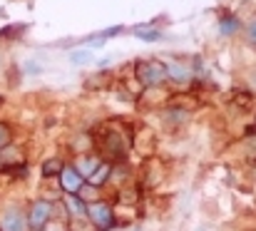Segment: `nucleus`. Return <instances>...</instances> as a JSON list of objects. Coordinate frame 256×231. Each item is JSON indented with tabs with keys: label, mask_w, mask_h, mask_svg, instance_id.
<instances>
[{
	"label": "nucleus",
	"mask_w": 256,
	"mask_h": 231,
	"mask_svg": "<svg viewBox=\"0 0 256 231\" xmlns=\"http://www.w3.org/2000/svg\"><path fill=\"white\" fill-rule=\"evenodd\" d=\"M62 206L68 209V219H85V212H87V204L78 196V194H65L62 196Z\"/></svg>",
	"instance_id": "7"
},
{
	"label": "nucleus",
	"mask_w": 256,
	"mask_h": 231,
	"mask_svg": "<svg viewBox=\"0 0 256 231\" xmlns=\"http://www.w3.org/2000/svg\"><path fill=\"white\" fill-rule=\"evenodd\" d=\"M28 216L20 209H8L0 216V231H28Z\"/></svg>",
	"instance_id": "5"
},
{
	"label": "nucleus",
	"mask_w": 256,
	"mask_h": 231,
	"mask_svg": "<svg viewBox=\"0 0 256 231\" xmlns=\"http://www.w3.org/2000/svg\"><path fill=\"white\" fill-rule=\"evenodd\" d=\"M10 140H12V130H10V124H8V122H0V150L8 147Z\"/></svg>",
	"instance_id": "17"
},
{
	"label": "nucleus",
	"mask_w": 256,
	"mask_h": 231,
	"mask_svg": "<svg viewBox=\"0 0 256 231\" xmlns=\"http://www.w3.org/2000/svg\"><path fill=\"white\" fill-rule=\"evenodd\" d=\"M62 166H65V162L58 159V156H52V159H48V162L42 164V176H58V174L62 172Z\"/></svg>",
	"instance_id": "12"
},
{
	"label": "nucleus",
	"mask_w": 256,
	"mask_h": 231,
	"mask_svg": "<svg viewBox=\"0 0 256 231\" xmlns=\"http://www.w3.org/2000/svg\"><path fill=\"white\" fill-rule=\"evenodd\" d=\"M107 82H110V75L107 72H100V75H94V77H87L85 87L87 90H100V84H107Z\"/></svg>",
	"instance_id": "14"
},
{
	"label": "nucleus",
	"mask_w": 256,
	"mask_h": 231,
	"mask_svg": "<svg viewBox=\"0 0 256 231\" xmlns=\"http://www.w3.org/2000/svg\"><path fill=\"white\" fill-rule=\"evenodd\" d=\"M164 75H167V80H174V82L184 84V82L192 80V68L179 62V60H170V62H164Z\"/></svg>",
	"instance_id": "6"
},
{
	"label": "nucleus",
	"mask_w": 256,
	"mask_h": 231,
	"mask_svg": "<svg viewBox=\"0 0 256 231\" xmlns=\"http://www.w3.org/2000/svg\"><path fill=\"white\" fill-rule=\"evenodd\" d=\"M134 75H137L142 87H160L167 80V75H164V62H160V60H142V62H137Z\"/></svg>",
	"instance_id": "2"
},
{
	"label": "nucleus",
	"mask_w": 256,
	"mask_h": 231,
	"mask_svg": "<svg viewBox=\"0 0 256 231\" xmlns=\"http://www.w3.org/2000/svg\"><path fill=\"white\" fill-rule=\"evenodd\" d=\"M110 172H112V162H104V159H102V162H100V166L87 176V184H90V186H94V189H97V186H102L104 182H110Z\"/></svg>",
	"instance_id": "8"
},
{
	"label": "nucleus",
	"mask_w": 256,
	"mask_h": 231,
	"mask_svg": "<svg viewBox=\"0 0 256 231\" xmlns=\"http://www.w3.org/2000/svg\"><path fill=\"white\" fill-rule=\"evenodd\" d=\"M246 38H249V42H254L256 45V20L249 22V28H246Z\"/></svg>",
	"instance_id": "18"
},
{
	"label": "nucleus",
	"mask_w": 256,
	"mask_h": 231,
	"mask_svg": "<svg viewBox=\"0 0 256 231\" xmlns=\"http://www.w3.org/2000/svg\"><path fill=\"white\" fill-rule=\"evenodd\" d=\"M100 162H102L100 156H90V154H80V156H78V162H75L72 166H75V169H78V172H80V174H82V176L87 179V176H90V174H92V172H94V169L100 166Z\"/></svg>",
	"instance_id": "9"
},
{
	"label": "nucleus",
	"mask_w": 256,
	"mask_h": 231,
	"mask_svg": "<svg viewBox=\"0 0 256 231\" xmlns=\"http://www.w3.org/2000/svg\"><path fill=\"white\" fill-rule=\"evenodd\" d=\"M132 35L140 38V40H147V42L162 40V32H160L157 28H152V25H137V28H132Z\"/></svg>",
	"instance_id": "10"
},
{
	"label": "nucleus",
	"mask_w": 256,
	"mask_h": 231,
	"mask_svg": "<svg viewBox=\"0 0 256 231\" xmlns=\"http://www.w3.org/2000/svg\"><path fill=\"white\" fill-rule=\"evenodd\" d=\"M25 216H28V226H30V229L42 231V226L55 216V204L48 202V199H35V202L28 206Z\"/></svg>",
	"instance_id": "3"
},
{
	"label": "nucleus",
	"mask_w": 256,
	"mask_h": 231,
	"mask_svg": "<svg viewBox=\"0 0 256 231\" xmlns=\"http://www.w3.org/2000/svg\"><path fill=\"white\" fill-rule=\"evenodd\" d=\"M0 164H22V154H18L15 147H2L0 150Z\"/></svg>",
	"instance_id": "11"
},
{
	"label": "nucleus",
	"mask_w": 256,
	"mask_h": 231,
	"mask_svg": "<svg viewBox=\"0 0 256 231\" xmlns=\"http://www.w3.org/2000/svg\"><path fill=\"white\" fill-rule=\"evenodd\" d=\"M25 70H28L30 75H40V72H42V68H40L38 62H28V65H25Z\"/></svg>",
	"instance_id": "19"
},
{
	"label": "nucleus",
	"mask_w": 256,
	"mask_h": 231,
	"mask_svg": "<svg viewBox=\"0 0 256 231\" xmlns=\"http://www.w3.org/2000/svg\"><path fill=\"white\" fill-rule=\"evenodd\" d=\"M85 219L94 226L97 231H107L114 226V209L110 206V202H87V212H85Z\"/></svg>",
	"instance_id": "1"
},
{
	"label": "nucleus",
	"mask_w": 256,
	"mask_h": 231,
	"mask_svg": "<svg viewBox=\"0 0 256 231\" xmlns=\"http://www.w3.org/2000/svg\"><path fill=\"white\" fill-rule=\"evenodd\" d=\"M58 179H60V189H62L65 194H78V192L85 186V176H82L72 164H65L62 172L58 174Z\"/></svg>",
	"instance_id": "4"
},
{
	"label": "nucleus",
	"mask_w": 256,
	"mask_h": 231,
	"mask_svg": "<svg viewBox=\"0 0 256 231\" xmlns=\"http://www.w3.org/2000/svg\"><path fill=\"white\" fill-rule=\"evenodd\" d=\"M219 30H222V35H234L236 30H239V22H236V18H222V22H219Z\"/></svg>",
	"instance_id": "13"
},
{
	"label": "nucleus",
	"mask_w": 256,
	"mask_h": 231,
	"mask_svg": "<svg viewBox=\"0 0 256 231\" xmlns=\"http://www.w3.org/2000/svg\"><path fill=\"white\" fill-rule=\"evenodd\" d=\"M42 231H70L68 229V219H50L45 226H42Z\"/></svg>",
	"instance_id": "16"
},
{
	"label": "nucleus",
	"mask_w": 256,
	"mask_h": 231,
	"mask_svg": "<svg viewBox=\"0 0 256 231\" xmlns=\"http://www.w3.org/2000/svg\"><path fill=\"white\" fill-rule=\"evenodd\" d=\"M92 60V52L90 50H75V52H70V62H75V65H85Z\"/></svg>",
	"instance_id": "15"
}]
</instances>
